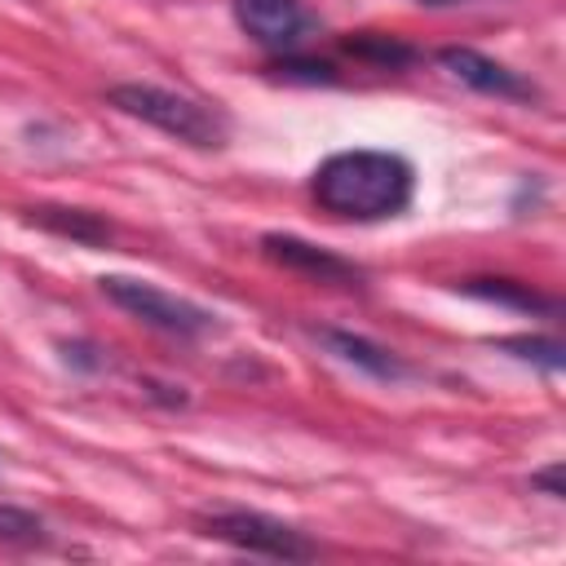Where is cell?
<instances>
[{
    "label": "cell",
    "instance_id": "9c48e42d",
    "mask_svg": "<svg viewBox=\"0 0 566 566\" xmlns=\"http://www.w3.org/2000/svg\"><path fill=\"white\" fill-rule=\"evenodd\" d=\"M464 296H478V301H491V305H504V310H522V314H544V318H557L562 305L544 292H535L531 283H517V279H464L455 283Z\"/></svg>",
    "mask_w": 566,
    "mask_h": 566
},
{
    "label": "cell",
    "instance_id": "8992f818",
    "mask_svg": "<svg viewBox=\"0 0 566 566\" xmlns=\"http://www.w3.org/2000/svg\"><path fill=\"white\" fill-rule=\"evenodd\" d=\"M438 66L447 75H455L460 84H469L473 93H486V97H500V102H535L539 97V88L526 75L509 71L504 62H495V57H486L478 49L447 44V49H438Z\"/></svg>",
    "mask_w": 566,
    "mask_h": 566
},
{
    "label": "cell",
    "instance_id": "5b68a950",
    "mask_svg": "<svg viewBox=\"0 0 566 566\" xmlns=\"http://www.w3.org/2000/svg\"><path fill=\"white\" fill-rule=\"evenodd\" d=\"M234 22L265 53H296L314 35V13L301 0H230Z\"/></svg>",
    "mask_w": 566,
    "mask_h": 566
},
{
    "label": "cell",
    "instance_id": "30bf717a",
    "mask_svg": "<svg viewBox=\"0 0 566 566\" xmlns=\"http://www.w3.org/2000/svg\"><path fill=\"white\" fill-rule=\"evenodd\" d=\"M31 221L53 230V234H62V239H71V243H84V248H102L115 234L111 221L88 212V208H31Z\"/></svg>",
    "mask_w": 566,
    "mask_h": 566
},
{
    "label": "cell",
    "instance_id": "2e32d148",
    "mask_svg": "<svg viewBox=\"0 0 566 566\" xmlns=\"http://www.w3.org/2000/svg\"><path fill=\"white\" fill-rule=\"evenodd\" d=\"M420 4H433V9H442V4H460V0H420Z\"/></svg>",
    "mask_w": 566,
    "mask_h": 566
},
{
    "label": "cell",
    "instance_id": "7a4b0ae2",
    "mask_svg": "<svg viewBox=\"0 0 566 566\" xmlns=\"http://www.w3.org/2000/svg\"><path fill=\"white\" fill-rule=\"evenodd\" d=\"M106 102L150 128H159L164 137H177L195 150H217L226 146L230 137V124L221 111H212L208 102L199 97H186V93H172V88H159V84H115L106 93Z\"/></svg>",
    "mask_w": 566,
    "mask_h": 566
},
{
    "label": "cell",
    "instance_id": "9a60e30c",
    "mask_svg": "<svg viewBox=\"0 0 566 566\" xmlns=\"http://www.w3.org/2000/svg\"><path fill=\"white\" fill-rule=\"evenodd\" d=\"M531 486L544 491V495H553V500H562V495H566V486H562V460H553L548 469L531 473Z\"/></svg>",
    "mask_w": 566,
    "mask_h": 566
},
{
    "label": "cell",
    "instance_id": "4fadbf2b",
    "mask_svg": "<svg viewBox=\"0 0 566 566\" xmlns=\"http://www.w3.org/2000/svg\"><path fill=\"white\" fill-rule=\"evenodd\" d=\"M345 49H349V53H358V57H371V62H380V66H402V62H411V57H416L407 44H398L394 35H376V31L354 35Z\"/></svg>",
    "mask_w": 566,
    "mask_h": 566
},
{
    "label": "cell",
    "instance_id": "6da1fadb",
    "mask_svg": "<svg viewBox=\"0 0 566 566\" xmlns=\"http://www.w3.org/2000/svg\"><path fill=\"white\" fill-rule=\"evenodd\" d=\"M310 195L340 221H389L411 208L416 168L398 150H336L314 168Z\"/></svg>",
    "mask_w": 566,
    "mask_h": 566
},
{
    "label": "cell",
    "instance_id": "277c9868",
    "mask_svg": "<svg viewBox=\"0 0 566 566\" xmlns=\"http://www.w3.org/2000/svg\"><path fill=\"white\" fill-rule=\"evenodd\" d=\"M199 531L208 539H221V544L256 553V557H279V562L318 557V544L305 531H296V526H287L270 513H252V509H212V513L199 517Z\"/></svg>",
    "mask_w": 566,
    "mask_h": 566
},
{
    "label": "cell",
    "instance_id": "52a82bcc",
    "mask_svg": "<svg viewBox=\"0 0 566 566\" xmlns=\"http://www.w3.org/2000/svg\"><path fill=\"white\" fill-rule=\"evenodd\" d=\"M261 252L283 265V270H296V274H310L314 283H345V287H358L363 283V270L310 239H296V234H261Z\"/></svg>",
    "mask_w": 566,
    "mask_h": 566
},
{
    "label": "cell",
    "instance_id": "8fae6325",
    "mask_svg": "<svg viewBox=\"0 0 566 566\" xmlns=\"http://www.w3.org/2000/svg\"><path fill=\"white\" fill-rule=\"evenodd\" d=\"M504 354H513V358H522V363H535L539 371H548V376H557L562 371V340H553V336H500L495 340Z\"/></svg>",
    "mask_w": 566,
    "mask_h": 566
},
{
    "label": "cell",
    "instance_id": "7c38bea8",
    "mask_svg": "<svg viewBox=\"0 0 566 566\" xmlns=\"http://www.w3.org/2000/svg\"><path fill=\"white\" fill-rule=\"evenodd\" d=\"M0 544L35 548V544H49V531H44V522H40L31 509H13V504H0Z\"/></svg>",
    "mask_w": 566,
    "mask_h": 566
},
{
    "label": "cell",
    "instance_id": "ba28073f",
    "mask_svg": "<svg viewBox=\"0 0 566 566\" xmlns=\"http://www.w3.org/2000/svg\"><path fill=\"white\" fill-rule=\"evenodd\" d=\"M318 340H323V349L332 354V358H340L345 367H354V371H363V376H371V380H407L411 376V367L394 354V349H385V345H376V340H367V336H358V332H345V327H318L314 332Z\"/></svg>",
    "mask_w": 566,
    "mask_h": 566
},
{
    "label": "cell",
    "instance_id": "5bb4252c",
    "mask_svg": "<svg viewBox=\"0 0 566 566\" xmlns=\"http://www.w3.org/2000/svg\"><path fill=\"white\" fill-rule=\"evenodd\" d=\"M274 71L283 80H301V84H336L332 62H314V57H301V53H279Z\"/></svg>",
    "mask_w": 566,
    "mask_h": 566
},
{
    "label": "cell",
    "instance_id": "3957f363",
    "mask_svg": "<svg viewBox=\"0 0 566 566\" xmlns=\"http://www.w3.org/2000/svg\"><path fill=\"white\" fill-rule=\"evenodd\" d=\"M102 296L124 310L128 318H137L142 327H155L164 336H177V340H199L208 332H217V314L190 296H177V292H164L159 283H146V279H133V274H102L97 279Z\"/></svg>",
    "mask_w": 566,
    "mask_h": 566
}]
</instances>
